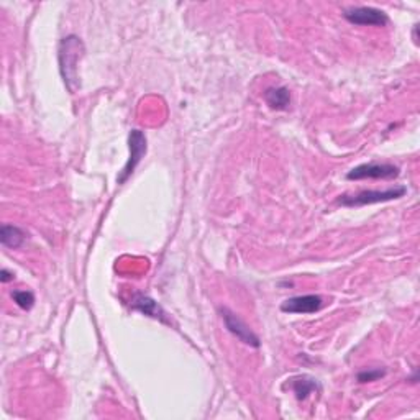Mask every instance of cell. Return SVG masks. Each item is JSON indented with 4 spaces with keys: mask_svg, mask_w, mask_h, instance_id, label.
Returning <instances> with one entry per match:
<instances>
[{
    "mask_svg": "<svg viewBox=\"0 0 420 420\" xmlns=\"http://www.w3.org/2000/svg\"><path fill=\"white\" fill-rule=\"evenodd\" d=\"M25 240L26 235L20 227L7 225V223L0 227V241H2V245L6 246V248H20V246L25 243Z\"/></svg>",
    "mask_w": 420,
    "mask_h": 420,
    "instance_id": "obj_10",
    "label": "cell"
},
{
    "mask_svg": "<svg viewBox=\"0 0 420 420\" xmlns=\"http://www.w3.org/2000/svg\"><path fill=\"white\" fill-rule=\"evenodd\" d=\"M401 175L399 166L389 163H369L360 164L353 168L346 175V179L360 181V179H396Z\"/></svg>",
    "mask_w": 420,
    "mask_h": 420,
    "instance_id": "obj_4",
    "label": "cell"
},
{
    "mask_svg": "<svg viewBox=\"0 0 420 420\" xmlns=\"http://www.w3.org/2000/svg\"><path fill=\"white\" fill-rule=\"evenodd\" d=\"M84 43L76 35H67L59 43V71H61L63 81L71 94H76L79 88L77 65H79V59L84 56Z\"/></svg>",
    "mask_w": 420,
    "mask_h": 420,
    "instance_id": "obj_1",
    "label": "cell"
},
{
    "mask_svg": "<svg viewBox=\"0 0 420 420\" xmlns=\"http://www.w3.org/2000/svg\"><path fill=\"white\" fill-rule=\"evenodd\" d=\"M12 299L18 307L24 310H30L35 304V296L31 291H13L12 292Z\"/></svg>",
    "mask_w": 420,
    "mask_h": 420,
    "instance_id": "obj_12",
    "label": "cell"
},
{
    "mask_svg": "<svg viewBox=\"0 0 420 420\" xmlns=\"http://www.w3.org/2000/svg\"><path fill=\"white\" fill-rule=\"evenodd\" d=\"M407 189L404 186L391 187L386 191H363L355 195H340L337 204L344 205V207H362V205H371L380 202H389V200H396L404 197Z\"/></svg>",
    "mask_w": 420,
    "mask_h": 420,
    "instance_id": "obj_2",
    "label": "cell"
},
{
    "mask_svg": "<svg viewBox=\"0 0 420 420\" xmlns=\"http://www.w3.org/2000/svg\"><path fill=\"white\" fill-rule=\"evenodd\" d=\"M345 20L360 26H386L389 18L380 8L374 7H350L344 10Z\"/></svg>",
    "mask_w": 420,
    "mask_h": 420,
    "instance_id": "obj_5",
    "label": "cell"
},
{
    "mask_svg": "<svg viewBox=\"0 0 420 420\" xmlns=\"http://www.w3.org/2000/svg\"><path fill=\"white\" fill-rule=\"evenodd\" d=\"M0 280H2V282H10L15 280V276H13V273L8 271V269H2V273H0Z\"/></svg>",
    "mask_w": 420,
    "mask_h": 420,
    "instance_id": "obj_14",
    "label": "cell"
},
{
    "mask_svg": "<svg viewBox=\"0 0 420 420\" xmlns=\"http://www.w3.org/2000/svg\"><path fill=\"white\" fill-rule=\"evenodd\" d=\"M129 145H130V158L127 161L125 168H123L120 176L117 177L118 184H123L129 177L134 175L135 168L138 166L141 159L146 154V136L143 131L140 130H131L129 136Z\"/></svg>",
    "mask_w": 420,
    "mask_h": 420,
    "instance_id": "obj_6",
    "label": "cell"
},
{
    "mask_svg": "<svg viewBox=\"0 0 420 420\" xmlns=\"http://www.w3.org/2000/svg\"><path fill=\"white\" fill-rule=\"evenodd\" d=\"M291 386H292V391L296 392V397H298L299 401H305L315 389H318L317 381L310 376L294 378L291 382Z\"/></svg>",
    "mask_w": 420,
    "mask_h": 420,
    "instance_id": "obj_11",
    "label": "cell"
},
{
    "mask_svg": "<svg viewBox=\"0 0 420 420\" xmlns=\"http://www.w3.org/2000/svg\"><path fill=\"white\" fill-rule=\"evenodd\" d=\"M382 376H386V369L371 368V369H364V371H360L356 378H358L360 382H373L381 380Z\"/></svg>",
    "mask_w": 420,
    "mask_h": 420,
    "instance_id": "obj_13",
    "label": "cell"
},
{
    "mask_svg": "<svg viewBox=\"0 0 420 420\" xmlns=\"http://www.w3.org/2000/svg\"><path fill=\"white\" fill-rule=\"evenodd\" d=\"M264 100L273 111H287L291 104V94L287 88H269L263 94Z\"/></svg>",
    "mask_w": 420,
    "mask_h": 420,
    "instance_id": "obj_9",
    "label": "cell"
},
{
    "mask_svg": "<svg viewBox=\"0 0 420 420\" xmlns=\"http://www.w3.org/2000/svg\"><path fill=\"white\" fill-rule=\"evenodd\" d=\"M218 312H220V317H222L223 323H225L227 330L230 332L232 335H235L236 339L241 341V344L253 346V348H259V346H261L259 337L253 330H251V328L246 325L243 321H241V318L234 312V310H230L228 307H220L218 309Z\"/></svg>",
    "mask_w": 420,
    "mask_h": 420,
    "instance_id": "obj_3",
    "label": "cell"
},
{
    "mask_svg": "<svg viewBox=\"0 0 420 420\" xmlns=\"http://www.w3.org/2000/svg\"><path fill=\"white\" fill-rule=\"evenodd\" d=\"M131 307H134L135 310H140V312L148 315V317L156 318V321H159V322H168L164 310L159 307L158 302H154L153 299H150L148 296L136 294L135 299H134V304H131Z\"/></svg>",
    "mask_w": 420,
    "mask_h": 420,
    "instance_id": "obj_8",
    "label": "cell"
},
{
    "mask_svg": "<svg viewBox=\"0 0 420 420\" xmlns=\"http://www.w3.org/2000/svg\"><path fill=\"white\" fill-rule=\"evenodd\" d=\"M323 299L321 296L307 294L286 299L281 304V310L286 314H315L322 309Z\"/></svg>",
    "mask_w": 420,
    "mask_h": 420,
    "instance_id": "obj_7",
    "label": "cell"
}]
</instances>
